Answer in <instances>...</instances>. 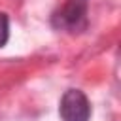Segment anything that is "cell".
Returning a JSON list of instances; mask_svg holds the SVG:
<instances>
[{
	"instance_id": "obj_1",
	"label": "cell",
	"mask_w": 121,
	"mask_h": 121,
	"mask_svg": "<svg viewBox=\"0 0 121 121\" xmlns=\"http://www.w3.org/2000/svg\"><path fill=\"white\" fill-rule=\"evenodd\" d=\"M51 25L62 32H81L87 26V2L85 0H66L51 15Z\"/></svg>"
},
{
	"instance_id": "obj_2",
	"label": "cell",
	"mask_w": 121,
	"mask_h": 121,
	"mask_svg": "<svg viewBox=\"0 0 121 121\" xmlns=\"http://www.w3.org/2000/svg\"><path fill=\"white\" fill-rule=\"evenodd\" d=\"M59 113L62 121H89L91 102L79 89H68L59 104Z\"/></svg>"
},
{
	"instance_id": "obj_3",
	"label": "cell",
	"mask_w": 121,
	"mask_h": 121,
	"mask_svg": "<svg viewBox=\"0 0 121 121\" xmlns=\"http://www.w3.org/2000/svg\"><path fill=\"white\" fill-rule=\"evenodd\" d=\"M9 40V19L6 13H0V47H4Z\"/></svg>"
}]
</instances>
